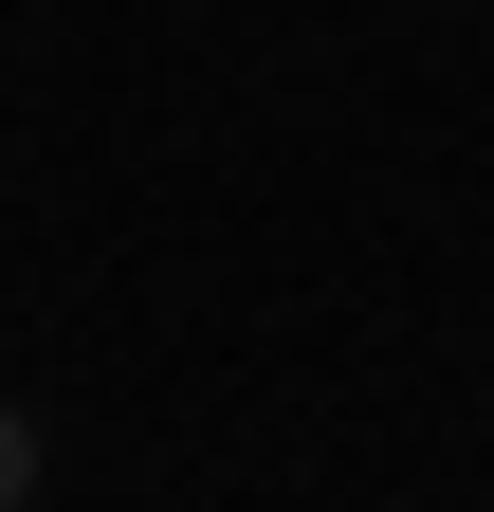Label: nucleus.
Returning <instances> with one entry per match:
<instances>
[{"mask_svg":"<svg viewBox=\"0 0 494 512\" xmlns=\"http://www.w3.org/2000/svg\"><path fill=\"white\" fill-rule=\"evenodd\" d=\"M19 494H37V421L0 403V512H19Z\"/></svg>","mask_w":494,"mask_h":512,"instance_id":"f257e3e1","label":"nucleus"}]
</instances>
